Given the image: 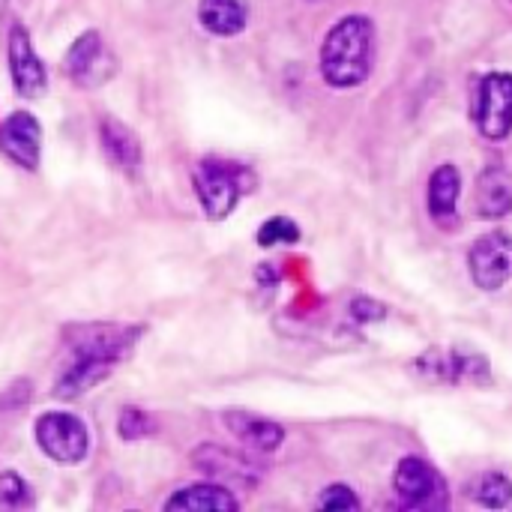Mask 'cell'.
<instances>
[{"label":"cell","instance_id":"cell-1","mask_svg":"<svg viewBox=\"0 0 512 512\" xmlns=\"http://www.w3.org/2000/svg\"><path fill=\"white\" fill-rule=\"evenodd\" d=\"M138 336H141V327H111V324L78 327L69 339L72 360L60 372L54 396L78 399L90 393L132 354V345Z\"/></svg>","mask_w":512,"mask_h":512},{"label":"cell","instance_id":"cell-2","mask_svg":"<svg viewBox=\"0 0 512 512\" xmlns=\"http://www.w3.org/2000/svg\"><path fill=\"white\" fill-rule=\"evenodd\" d=\"M375 57V24L366 15H345L321 45V75L333 87H357L369 78Z\"/></svg>","mask_w":512,"mask_h":512},{"label":"cell","instance_id":"cell-3","mask_svg":"<svg viewBox=\"0 0 512 512\" xmlns=\"http://www.w3.org/2000/svg\"><path fill=\"white\" fill-rule=\"evenodd\" d=\"M393 489L402 504V510L441 512L450 507V489L447 480L435 465H429L420 456H405L396 465L393 474Z\"/></svg>","mask_w":512,"mask_h":512},{"label":"cell","instance_id":"cell-4","mask_svg":"<svg viewBox=\"0 0 512 512\" xmlns=\"http://www.w3.org/2000/svg\"><path fill=\"white\" fill-rule=\"evenodd\" d=\"M192 183L198 192V201L204 207V213L210 219H225L234 213V207L243 198V183H240V171L228 168L216 159H204L195 165L192 171Z\"/></svg>","mask_w":512,"mask_h":512},{"label":"cell","instance_id":"cell-5","mask_svg":"<svg viewBox=\"0 0 512 512\" xmlns=\"http://www.w3.org/2000/svg\"><path fill=\"white\" fill-rule=\"evenodd\" d=\"M36 444L57 465H78V462H84L87 447H90L84 423L78 417L60 414V411L42 414L36 420Z\"/></svg>","mask_w":512,"mask_h":512},{"label":"cell","instance_id":"cell-6","mask_svg":"<svg viewBox=\"0 0 512 512\" xmlns=\"http://www.w3.org/2000/svg\"><path fill=\"white\" fill-rule=\"evenodd\" d=\"M474 120L477 129L501 141L512 132V75L510 72H492L483 75L477 84V99H474Z\"/></svg>","mask_w":512,"mask_h":512},{"label":"cell","instance_id":"cell-7","mask_svg":"<svg viewBox=\"0 0 512 512\" xmlns=\"http://www.w3.org/2000/svg\"><path fill=\"white\" fill-rule=\"evenodd\" d=\"M471 279L480 291H501L512 282V237L504 231L483 234L468 255Z\"/></svg>","mask_w":512,"mask_h":512},{"label":"cell","instance_id":"cell-8","mask_svg":"<svg viewBox=\"0 0 512 512\" xmlns=\"http://www.w3.org/2000/svg\"><path fill=\"white\" fill-rule=\"evenodd\" d=\"M63 69L66 75L81 84V87H96L102 84L111 72H114V60L111 54L105 51L102 45V36L96 30H87L81 33L72 48L66 51V60H63Z\"/></svg>","mask_w":512,"mask_h":512},{"label":"cell","instance_id":"cell-9","mask_svg":"<svg viewBox=\"0 0 512 512\" xmlns=\"http://www.w3.org/2000/svg\"><path fill=\"white\" fill-rule=\"evenodd\" d=\"M9 72L12 84L24 99H39L48 87V75L42 60L36 57L30 45V33L21 24H12L9 30Z\"/></svg>","mask_w":512,"mask_h":512},{"label":"cell","instance_id":"cell-10","mask_svg":"<svg viewBox=\"0 0 512 512\" xmlns=\"http://www.w3.org/2000/svg\"><path fill=\"white\" fill-rule=\"evenodd\" d=\"M39 147H42V129L33 114L15 111L0 123V150L21 168L36 171L39 168Z\"/></svg>","mask_w":512,"mask_h":512},{"label":"cell","instance_id":"cell-11","mask_svg":"<svg viewBox=\"0 0 512 512\" xmlns=\"http://www.w3.org/2000/svg\"><path fill=\"white\" fill-rule=\"evenodd\" d=\"M192 465L201 474H207V477H213L219 483H246V486H255L258 477H261V471L252 465V459L237 456V453H231L225 447H213V444L198 447L192 453Z\"/></svg>","mask_w":512,"mask_h":512},{"label":"cell","instance_id":"cell-12","mask_svg":"<svg viewBox=\"0 0 512 512\" xmlns=\"http://www.w3.org/2000/svg\"><path fill=\"white\" fill-rule=\"evenodd\" d=\"M225 426H228L243 444H249V447L258 450V453H273V450H279L282 441H285V429H282V426H276V423H270V420H264V417H255V414H249V411H225Z\"/></svg>","mask_w":512,"mask_h":512},{"label":"cell","instance_id":"cell-13","mask_svg":"<svg viewBox=\"0 0 512 512\" xmlns=\"http://www.w3.org/2000/svg\"><path fill=\"white\" fill-rule=\"evenodd\" d=\"M477 213L483 219H504L512 213V180L498 165H489L477 180Z\"/></svg>","mask_w":512,"mask_h":512},{"label":"cell","instance_id":"cell-14","mask_svg":"<svg viewBox=\"0 0 512 512\" xmlns=\"http://www.w3.org/2000/svg\"><path fill=\"white\" fill-rule=\"evenodd\" d=\"M99 138H102V147H105L108 159L120 171L135 174L141 168V141H138V135L126 123L105 117L102 126H99Z\"/></svg>","mask_w":512,"mask_h":512},{"label":"cell","instance_id":"cell-15","mask_svg":"<svg viewBox=\"0 0 512 512\" xmlns=\"http://www.w3.org/2000/svg\"><path fill=\"white\" fill-rule=\"evenodd\" d=\"M168 512H237L240 504L237 498L222 489V486H213V483H201V486H189V489H180L177 495L168 498L165 504Z\"/></svg>","mask_w":512,"mask_h":512},{"label":"cell","instance_id":"cell-16","mask_svg":"<svg viewBox=\"0 0 512 512\" xmlns=\"http://www.w3.org/2000/svg\"><path fill=\"white\" fill-rule=\"evenodd\" d=\"M459 192H462V177L456 165H441L435 168L429 180V216L438 225H453L456 222V207H459Z\"/></svg>","mask_w":512,"mask_h":512},{"label":"cell","instance_id":"cell-17","mask_svg":"<svg viewBox=\"0 0 512 512\" xmlns=\"http://www.w3.org/2000/svg\"><path fill=\"white\" fill-rule=\"evenodd\" d=\"M198 21L216 36H237L246 27V6L240 0H201Z\"/></svg>","mask_w":512,"mask_h":512},{"label":"cell","instance_id":"cell-18","mask_svg":"<svg viewBox=\"0 0 512 512\" xmlns=\"http://www.w3.org/2000/svg\"><path fill=\"white\" fill-rule=\"evenodd\" d=\"M474 498L486 510H504V507H510L512 501V483L504 474H486V477H480V486H477Z\"/></svg>","mask_w":512,"mask_h":512},{"label":"cell","instance_id":"cell-19","mask_svg":"<svg viewBox=\"0 0 512 512\" xmlns=\"http://www.w3.org/2000/svg\"><path fill=\"white\" fill-rule=\"evenodd\" d=\"M0 510H33V492L15 471L0 474Z\"/></svg>","mask_w":512,"mask_h":512},{"label":"cell","instance_id":"cell-20","mask_svg":"<svg viewBox=\"0 0 512 512\" xmlns=\"http://www.w3.org/2000/svg\"><path fill=\"white\" fill-rule=\"evenodd\" d=\"M153 429H156V423H153V417H150L144 408L129 405V408H123V411H120L117 432H120V438H123V441H141V438L153 435Z\"/></svg>","mask_w":512,"mask_h":512},{"label":"cell","instance_id":"cell-21","mask_svg":"<svg viewBox=\"0 0 512 512\" xmlns=\"http://www.w3.org/2000/svg\"><path fill=\"white\" fill-rule=\"evenodd\" d=\"M297 240H300V228L288 216H273L258 231V246H279V243H288L291 246Z\"/></svg>","mask_w":512,"mask_h":512},{"label":"cell","instance_id":"cell-22","mask_svg":"<svg viewBox=\"0 0 512 512\" xmlns=\"http://www.w3.org/2000/svg\"><path fill=\"white\" fill-rule=\"evenodd\" d=\"M318 507L330 512H357L360 510V498H357L348 486L336 483V486H330V489H324V492H321Z\"/></svg>","mask_w":512,"mask_h":512}]
</instances>
